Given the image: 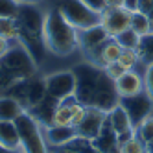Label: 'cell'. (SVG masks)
<instances>
[{
    "instance_id": "obj_35",
    "label": "cell",
    "mask_w": 153,
    "mask_h": 153,
    "mask_svg": "<svg viewBox=\"0 0 153 153\" xmlns=\"http://www.w3.org/2000/svg\"><path fill=\"white\" fill-rule=\"evenodd\" d=\"M67 153H78V151H74V149H72V151H67Z\"/></svg>"
},
{
    "instance_id": "obj_17",
    "label": "cell",
    "mask_w": 153,
    "mask_h": 153,
    "mask_svg": "<svg viewBox=\"0 0 153 153\" xmlns=\"http://www.w3.org/2000/svg\"><path fill=\"white\" fill-rule=\"evenodd\" d=\"M0 148L20 153V138L15 122H0Z\"/></svg>"
},
{
    "instance_id": "obj_15",
    "label": "cell",
    "mask_w": 153,
    "mask_h": 153,
    "mask_svg": "<svg viewBox=\"0 0 153 153\" xmlns=\"http://www.w3.org/2000/svg\"><path fill=\"white\" fill-rule=\"evenodd\" d=\"M26 111L22 102L11 94L0 96V122H15V120Z\"/></svg>"
},
{
    "instance_id": "obj_18",
    "label": "cell",
    "mask_w": 153,
    "mask_h": 153,
    "mask_svg": "<svg viewBox=\"0 0 153 153\" xmlns=\"http://www.w3.org/2000/svg\"><path fill=\"white\" fill-rule=\"evenodd\" d=\"M131 30L135 31V33H138L140 37H144L148 33H151V26H149V19L146 13L142 11H135L131 13Z\"/></svg>"
},
{
    "instance_id": "obj_30",
    "label": "cell",
    "mask_w": 153,
    "mask_h": 153,
    "mask_svg": "<svg viewBox=\"0 0 153 153\" xmlns=\"http://www.w3.org/2000/svg\"><path fill=\"white\" fill-rule=\"evenodd\" d=\"M11 42H13V41H7V39H2V37H0V59H2L6 53H7V50L11 48Z\"/></svg>"
},
{
    "instance_id": "obj_9",
    "label": "cell",
    "mask_w": 153,
    "mask_h": 153,
    "mask_svg": "<svg viewBox=\"0 0 153 153\" xmlns=\"http://www.w3.org/2000/svg\"><path fill=\"white\" fill-rule=\"evenodd\" d=\"M100 24L105 28L109 37H118L131 26V11H127L126 7H107L102 13Z\"/></svg>"
},
{
    "instance_id": "obj_2",
    "label": "cell",
    "mask_w": 153,
    "mask_h": 153,
    "mask_svg": "<svg viewBox=\"0 0 153 153\" xmlns=\"http://www.w3.org/2000/svg\"><path fill=\"white\" fill-rule=\"evenodd\" d=\"M42 41L46 50L56 56H70L78 48V30L65 19L59 7H52L45 13Z\"/></svg>"
},
{
    "instance_id": "obj_5",
    "label": "cell",
    "mask_w": 153,
    "mask_h": 153,
    "mask_svg": "<svg viewBox=\"0 0 153 153\" xmlns=\"http://www.w3.org/2000/svg\"><path fill=\"white\" fill-rule=\"evenodd\" d=\"M0 68L9 72L19 81H24V79H30L31 76L35 74L37 63L31 57V53L20 45L19 41H13L11 48H9L7 53L0 59Z\"/></svg>"
},
{
    "instance_id": "obj_11",
    "label": "cell",
    "mask_w": 153,
    "mask_h": 153,
    "mask_svg": "<svg viewBox=\"0 0 153 153\" xmlns=\"http://www.w3.org/2000/svg\"><path fill=\"white\" fill-rule=\"evenodd\" d=\"M107 124L113 129V133L116 135V138L120 140V144H122L126 138L135 135V126H133V122H131L129 114L126 113V109L120 103L113 109L111 113H107Z\"/></svg>"
},
{
    "instance_id": "obj_10",
    "label": "cell",
    "mask_w": 153,
    "mask_h": 153,
    "mask_svg": "<svg viewBox=\"0 0 153 153\" xmlns=\"http://www.w3.org/2000/svg\"><path fill=\"white\" fill-rule=\"evenodd\" d=\"M107 122V113L100 111V109L89 107L87 109V114L83 118V122L76 127V133H78V138H85V140H94L100 131L103 129Z\"/></svg>"
},
{
    "instance_id": "obj_23",
    "label": "cell",
    "mask_w": 153,
    "mask_h": 153,
    "mask_svg": "<svg viewBox=\"0 0 153 153\" xmlns=\"http://www.w3.org/2000/svg\"><path fill=\"white\" fill-rule=\"evenodd\" d=\"M118 42H120V45H122V48H131V50H137L138 48V45H140V35L138 33H135V31L133 30H126L124 31V33H120L118 37H114Z\"/></svg>"
},
{
    "instance_id": "obj_33",
    "label": "cell",
    "mask_w": 153,
    "mask_h": 153,
    "mask_svg": "<svg viewBox=\"0 0 153 153\" xmlns=\"http://www.w3.org/2000/svg\"><path fill=\"white\" fill-rule=\"evenodd\" d=\"M146 153H153V140H149V142H146Z\"/></svg>"
},
{
    "instance_id": "obj_29",
    "label": "cell",
    "mask_w": 153,
    "mask_h": 153,
    "mask_svg": "<svg viewBox=\"0 0 153 153\" xmlns=\"http://www.w3.org/2000/svg\"><path fill=\"white\" fill-rule=\"evenodd\" d=\"M151 9H153V0H137V11L148 15Z\"/></svg>"
},
{
    "instance_id": "obj_7",
    "label": "cell",
    "mask_w": 153,
    "mask_h": 153,
    "mask_svg": "<svg viewBox=\"0 0 153 153\" xmlns=\"http://www.w3.org/2000/svg\"><path fill=\"white\" fill-rule=\"evenodd\" d=\"M45 89L46 94L53 100H65L68 96L76 94V74L72 70H61V72H53L46 76L45 79Z\"/></svg>"
},
{
    "instance_id": "obj_8",
    "label": "cell",
    "mask_w": 153,
    "mask_h": 153,
    "mask_svg": "<svg viewBox=\"0 0 153 153\" xmlns=\"http://www.w3.org/2000/svg\"><path fill=\"white\" fill-rule=\"evenodd\" d=\"M120 105L126 109V113L129 114L133 126L137 127L148 114H151V111H153V98L144 91V92H140L137 96L120 100Z\"/></svg>"
},
{
    "instance_id": "obj_12",
    "label": "cell",
    "mask_w": 153,
    "mask_h": 153,
    "mask_svg": "<svg viewBox=\"0 0 153 153\" xmlns=\"http://www.w3.org/2000/svg\"><path fill=\"white\" fill-rule=\"evenodd\" d=\"M114 89L120 100L124 98L137 96L140 92H144V74H140L138 70H127L114 81Z\"/></svg>"
},
{
    "instance_id": "obj_20",
    "label": "cell",
    "mask_w": 153,
    "mask_h": 153,
    "mask_svg": "<svg viewBox=\"0 0 153 153\" xmlns=\"http://www.w3.org/2000/svg\"><path fill=\"white\" fill-rule=\"evenodd\" d=\"M0 37L7 41L19 39V28H17V17H0Z\"/></svg>"
},
{
    "instance_id": "obj_34",
    "label": "cell",
    "mask_w": 153,
    "mask_h": 153,
    "mask_svg": "<svg viewBox=\"0 0 153 153\" xmlns=\"http://www.w3.org/2000/svg\"><path fill=\"white\" fill-rule=\"evenodd\" d=\"M148 19H149V26H151V31H153V9L148 13Z\"/></svg>"
},
{
    "instance_id": "obj_28",
    "label": "cell",
    "mask_w": 153,
    "mask_h": 153,
    "mask_svg": "<svg viewBox=\"0 0 153 153\" xmlns=\"http://www.w3.org/2000/svg\"><path fill=\"white\" fill-rule=\"evenodd\" d=\"M81 2L89 7V9H92V11L100 13V15L107 9V2H105V0H81Z\"/></svg>"
},
{
    "instance_id": "obj_24",
    "label": "cell",
    "mask_w": 153,
    "mask_h": 153,
    "mask_svg": "<svg viewBox=\"0 0 153 153\" xmlns=\"http://www.w3.org/2000/svg\"><path fill=\"white\" fill-rule=\"evenodd\" d=\"M19 7L17 0H0V17H17Z\"/></svg>"
},
{
    "instance_id": "obj_32",
    "label": "cell",
    "mask_w": 153,
    "mask_h": 153,
    "mask_svg": "<svg viewBox=\"0 0 153 153\" xmlns=\"http://www.w3.org/2000/svg\"><path fill=\"white\" fill-rule=\"evenodd\" d=\"M42 0H17V4L20 6H39Z\"/></svg>"
},
{
    "instance_id": "obj_14",
    "label": "cell",
    "mask_w": 153,
    "mask_h": 153,
    "mask_svg": "<svg viewBox=\"0 0 153 153\" xmlns=\"http://www.w3.org/2000/svg\"><path fill=\"white\" fill-rule=\"evenodd\" d=\"M45 138L50 146L61 148V146L72 144L78 138V133H76V127H72V126H46Z\"/></svg>"
},
{
    "instance_id": "obj_27",
    "label": "cell",
    "mask_w": 153,
    "mask_h": 153,
    "mask_svg": "<svg viewBox=\"0 0 153 153\" xmlns=\"http://www.w3.org/2000/svg\"><path fill=\"white\" fill-rule=\"evenodd\" d=\"M144 89L153 98V63L144 67Z\"/></svg>"
},
{
    "instance_id": "obj_1",
    "label": "cell",
    "mask_w": 153,
    "mask_h": 153,
    "mask_svg": "<svg viewBox=\"0 0 153 153\" xmlns=\"http://www.w3.org/2000/svg\"><path fill=\"white\" fill-rule=\"evenodd\" d=\"M76 74V98L85 107H94L103 113H111L120 103V98L114 89V81L91 61L74 67Z\"/></svg>"
},
{
    "instance_id": "obj_31",
    "label": "cell",
    "mask_w": 153,
    "mask_h": 153,
    "mask_svg": "<svg viewBox=\"0 0 153 153\" xmlns=\"http://www.w3.org/2000/svg\"><path fill=\"white\" fill-rule=\"evenodd\" d=\"M105 2H107V7H124L126 0H105Z\"/></svg>"
},
{
    "instance_id": "obj_26",
    "label": "cell",
    "mask_w": 153,
    "mask_h": 153,
    "mask_svg": "<svg viewBox=\"0 0 153 153\" xmlns=\"http://www.w3.org/2000/svg\"><path fill=\"white\" fill-rule=\"evenodd\" d=\"M103 72L109 76V78H111L113 81H116L118 78H120V76H122L124 72H127V70H124L122 67H120V65L114 61V63H109V65H105V67H103Z\"/></svg>"
},
{
    "instance_id": "obj_4",
    "label": "cell",
    "mask_w": 153,
    "mask_h": 153,
    "mask_svg": "<svg viewBox=\"0 0 153 153\" xmlns=\"http://www.w3.org/2000/svg\"><path fill=\"white\" fill-rule=\"evenodd\" d=\"M15 126L20 138V153H48L45 126L30 111H24L20 114L15 120Z\"/></svg>"
},
{
    "instance_id": "obj_19",
    "label": "cell",
    "mask_w": 153,
    "mask_h": 153,
    "mask_svg": "<svg viewBox=\"0 0 153 153\" xmlns=\"http://www.w3.org/2000/svg\"><path fill=\"white\" fill-rule=\"evenodd\" d=\"M137 53H138V57H140V61H142L144 67L149 65V63H153V31L140 39V45L137 48Z\"/></svg>"
},
{
    "instance_id": "obj_3",
    "label": "cell",
    "mask_w": 153,
    "mask_h": 153,
    "mask_svg": "<svg viewBox=\"0 0 153 153\" xmlns=\"http://www.w3.org/2000/svg\"><path fill=\"white\" fill-rule=\"evenodd\" d=\"M42 22L45 15L37 6H20L17 13V28H19V42L22 45L31 57L39 61L41 53H45V41H42Z\"/></svg>"
},
{
    "instance_id": "obj_25",
    "label": "cell",
    "mask_w": 153,
    "mask_h": 153,
    "mask_svg": "<svg viewBox=\"0 0 153 153\" xmlns=\"http://www.w3.org/2000/svg\"><path fill=\"white\" fill-rule=\"evenodd\" d=\"M87 109H89V107H85V105L79 103V102H76V103L72 105V127H78V126L83 122V118H85V114H87Z\"/></svg>"
},
{
    "instance_id": "obj_6",
    "label": "cell",
    "mask_w": 153,
    "mask_h": 153,
    "mask_svg": "<svg viewBox=\"0 0 153 153\" xmlns=\"http://www.w3.org/2000/svg\"><path fill=\"white\" fill-rule=\"evenodd\" d=\"M57 7L61 9L65 19H67L78 31L98 26L102 22V15L92 11V9H89L81 0H63Z\"/></svg>"
},
{
    "instance_id": "obj_16",
    "label": "cell",
    "mask_w": 153,
    "mask_h": 153,
    "mask_svg": "<svg viewBox=\"0 0 153 153\" xmlns=\"http://www.w3.org/2000/svg\"><path fill=\"white\" fill-rule=\"evenodd\" d=\"M92 144L96 146V149L100 153H120V140L116 138V135L113 133V129L109 127L107 122L103 129L100 131V135L92 140Z\"/></svg>"
},
{
    "instance_id": "obj_22",
    "label": "cell",
    "mask_w": 153,
    "mask_h": 153,
    "mask_svg": "<svg viewBox=\"0 0 153 153\" xmlns=\"http://www.w3.org/2000/svg\"><path fill=\"white\" fill-rule=\"evenodd\" d=\"M120 153H146V146L137 135H133L120 144Z\"/></svg>"
},
{
    "instance_id": "obj_13",
    "label": "cell",
    "mask_w": 153,
    "mask_h": 153,
    "mask_svg": "<svg viewBox=\"0 0 153 153\" xmlns=\"http://www.w3.org/2000/svg\"><path fill=\"white\" fill-rule=\"evenodd\" d=\"M109 39H111V37H109V33L105 31V28L102 24L78 31V46L87 53V56L92 53L94 50L102 48Z\"/></svg>"
},
{
    "instance_id": "obj_21",
    "label": "cell",
    "mask_w": 153,
    "mask_h": 153,
    "mask_svg": "<svg viewBox=\"0 0 153 153\" xmlns=\"http://www.w3.org/2000/svg\"><path fill=\"white\" fill-rule=\"evenodd\" d=\"M120 67H122L124 70H137V67L142 63L137 50H131V48H124L122 53H120V57L116 61Z\"/></svg>"
}]
</instances>
